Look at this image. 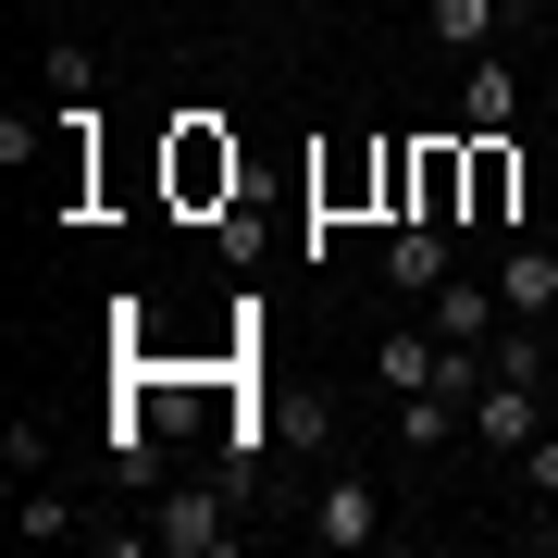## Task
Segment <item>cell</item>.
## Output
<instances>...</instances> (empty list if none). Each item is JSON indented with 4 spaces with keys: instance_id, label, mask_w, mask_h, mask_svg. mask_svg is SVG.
<instances>
[{
    "instance_id": "6da1fadb",
    "label": "cell",
    "mask_w": 558,
    "mask_h": 558,
    "mask_svg": "<svg viewBox=\"0 0 558 558\" xmlns=\"http://www.w3.org/2000/svg\"><path fill=\"white\" fill-rule=\"evenodd\" d=\"M149 546H161V558H223V546H236L223 484H161V497H149Z\"/></svg>"
},
{
    "instance_id": "7a4b0ae2",
    "label": "cell",
    "mask_w": 558,
    "mask_h": 558,
    "mask_svg": "<svg viewBox=\"0 0 558 558\" xmlns=\"http://www.w3.org/2000/svg\"><path fill=\"white\" fill-rule=\"evenodd\" d=\"M534 435H546V385H534V373H497V385H484V398H472V447L521 459Z\"/></svg>"
},
{
    "instance_id": "3957f363",
    "label": "cell",
    "mask_w": 558,
    "mask_h": 558,
    "mask_svg": "<svg viewBox=\"0 0 558 558\" xmlns=\"http://www.w3.org/2000/svg\"><path fill=\"white\" fill-rule=\"evenodd\" d=\"M385 534V497H373V484H360V472H336V484H323V509H311V546H373Z\"/></svg>"
},
{
    "instance_id": "277c9868",
    "label": "cell",
    "mask_w": 558,
    "mask_h": 558,
    "mask_svg": "<svg viewBox=\"0 0 558 558\" xmlns=\"http://www.w3.org/2000/svg\"><path fill=\"white\" fill-rule=\"evenodd\" d=\"M497 299H509V323H546V311H558V248H546V236H509Z\"/></svg>"
},
{
    "instance_id": "5b68a950",
    "label": "cell",
    "mask_w": 558,
    "mask_h": 558,
    "mask_svg": "<svg viewBox=\"0 0 558 558\" xmlns=\"http://www.w3.org/2000/svg\"><path fill=\"white\" fill-rule=\"evenodd\" d=\"M459 274V260H447V223H398V236H385V286H410V299H435V286Z\"/></svg>"
},
{
    "instance_id": "8992f818",
    "label": "cell",
    "mask_w": 558,
    "mask_h": 558,
    "mask_svg": "<svg viewBox=\"0 0 558 558\" xmlns=\"http://www.w3.org/2000/svg\"><path fill=\"white\" fill-rule=\"evenodd\" d=\"M509 25V0H422V38L459 50V62H484V38Z\"/></svg>"
},
{
    "instance_id": "52a82bcc",
    "label": "cell",
    "mask_w": 558,
    "mask_h": 558,
    "mask_svg": "<svg viewBox=\"0 0 558 558\" xmlns=\"http://www.w3.org/2000/svg\"><path fill=\"white\" fill-rule=\"evenodd\" d=\"M422 311H435V336H472V348H484V336H497V311H509V299H497V274H484V286H472V274H447V286H435Z\"/></svg>"
},
{
    "instance_id": "ba28073f",
    "label": "cell",
    "mask_w": 558,
    "mask_h": 558,
    "mask_svg": "<svg viewBox=\"0 0 558 558\" xmlns=\"http://www.w3.org/2000/svg\"><path fill=\"white\" fill-rule=\"evenodd\" d=\"M459 435H472V410H459V398H435V385L398 398V447H410V459H435V447H459Z\"/></svg>"
},
{
    "instance_id": "9c48e42d",
    "label": "cell",
    "mask_w": 558,
    "mask_h": 558,
    "mask_svg": "<svg viewBox=\"0 0 558 558\" xmlns=\"http://www.w3.org/2000/svg\"><path fill=\"white\" fill-rule=\"evenodd\" d=\"M435 348H447L435 323H422V336H385L373 348V385H385V398H422V385H435Z\"/></svg>"
},
{
    "instance_id": "30bf717a",
    "label": "cell",
    "mask_w": 558,
    "mask_h": 558,
    "mask_svg": "<svg viewBox=\"0 0 558 558\" xmlns=\"http://www.w3.org/2000/svg\"><path fill=\"white\" fill-rule=\"evenodd\" d=\"M459 112H472V137H497V124L521 112V75H509V62H472V100H459Z\"/></svg>"
},
{
    "instance_id": "8fae6325",
    "label": "cell",
    "mask_w": 558,
    "mask_h": 558,
    "mask_svg": "<svg viewBox=\"0 0 558 558\" xmlns=\"http://www.w3.org/2000/svg\"><path fill=\"white\" fill-rule=\"evenodd\" d=\"M13 534H25V546H62V534H87V521L62 509L50 484H13Z\"/></svg>"
},
{
    "instance_id": "7c38bea8",
    "label": "cell",
    "mask_w": 558,
    "mask_h": 558,
    "mask_svg": "<svg viewBox=\"0 0 558 558\" xmlns=\"http://www.w3.org/2000/svg\"><path fill=\"white\" fill-rule=\"evenodd\" d=\"M509 199H521V174H509V149L484 137V149H472V211H484V223H509Z\"/></svg>"
},
{
    "instance_id": "4fadbf2b",
    "label": "cell",
    "mask_w": 558,
    "mask_h": 558,
    "mask_svg": "<svg viewBox=\"0 0 558 558\" xmlns=\"http://www.w3.org/2000/svg\"><path fill=\"white\" fill-rule=\"evenodd\" d=\"M50 87H62V100H87V87H100V50H87V38H50Z\"/></svg>"
},
{
    "instance_id": "5bb4252c",
    "label": "cell",
    "mask_w": 558,
    "mask_h": 558,
    "mask_svg": "<svg viewBox=\"0 0 558 558\" xmlns=\"http://www.w3.org/2000/svg\"><path fill=\"white\" fill-rule=\"evenodd\" d=\"M100 447H112V472H124V484H149V422H137V410H112V435H100Z\"/></svg>"
},
{
    "instance_id": "9a60e30c",
    "label": "cell",
    "mask_w": 558,
    "mask_h": 558,
    "mask_svg": "<svg viewBox=\"0 0 558 558\" xmlns=\"http://www.w3.org/2000/svg\"><path fill=\"white\" fill-rule=\"evenodd\" d=\"M0 472H13V484L50 472V435H38V422H13V435H0Z\"/></svg>"
},
{
    "instance_id": "2e32d148",
    "label": "cell",
    "mask_w": 558,
    "mask_h": 558,
    "mask_svg": "<svg viewBox=\"0 0 558 558\" xmlns=\"http://www.w3.org/2000/svg\"><path fill=\"white\" fill-rule=\"evenodd\" d=\"M509 472H521V484H534V497L558 509V422H546V435H534V447H521V459H509Z\"/></svg>"
},
{
    "instance_id": "e0dca14e",
    "label": "cell",
    "mask_w": 558,
    "mask_h": 558,
    "mask_svg": "<svg viewBox=\"0 0 558 558\" xmlns=\"http://www.w3.org/2000/svg\"><path fill=\"white\" fill-rule=\"evenodd\" d=\"M13 13H62V0H13Z\"/></svg>"
}]
</instances>
